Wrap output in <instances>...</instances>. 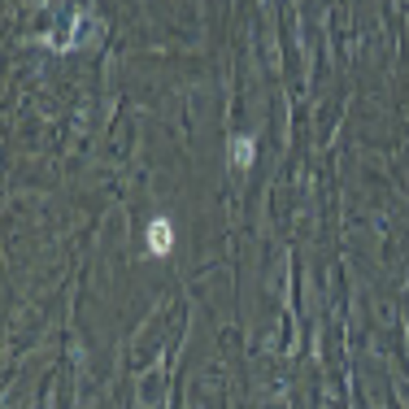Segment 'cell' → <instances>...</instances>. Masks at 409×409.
Returning <instances> with one entry per match:
<instances>
[{
    "label": "cell",
    "mask_w": 409,
    "mask_h": 409,
    "mask_svg": "<svg viewBox=\"0 0 409 409\" xmlns=\"http://www.w3.org/2000/svg\"><path fill=\"white\" fill-rule=\"evenodd\" d=\"M249 157H253V140H240V144H235V161L249 165Z\"/></svg>",
    "instance_id": "2"
},
{
    "label": "cell",
    "mask_w": 409,
    "mask_h": 409,
    "mask_svg": "<svg viewBox=\"0 0 409 409\" xmlns=\"http://www.w3.org/2000/svg\"><path fill=\"white\" fill-rule=\"evenodd\" d=\"M148 249L153 253H170V249H175V227H170L165 218L148 227Z\"/></svg>",
    "instance_id": "1"
}]
</instances>
